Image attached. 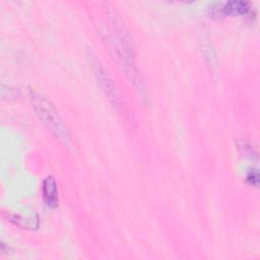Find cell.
<instances>
[{"label": "cell", "instance_id": "cell-1", "mask_svg": "<svg viewBox=\"0 0 260 260\" xmlns=\"http://www.w3.org/2000/svg\"><path fill=\"white\" fill-rule=\"evenodd\" d=\"M112 23L114 26L113 44L118 58L120 59L123 66L124 72L128 79L131 80V82L136 86V88L141 89V87H143V83L139 77V73L135 64L133 46L128 35V30L117 17L113 18Z\"/></svg>", "mask_w": 260, "mask_h": 260}, {"label": "cell", "instance_id": "cell-3", "mask_svg": "<svg viewBox=\"0 0 260 260\" xmlns=\"http://www.w3.org/2000/svg\"><path fill=\"white\" fill-rule=\"evenodd\" d=\"M90 65L93 70V74L95 75L96 79L99 80V83L101 84L102 88L104 89L105 93L107 94L108 99L112 102L113 105L118 106L120 104V96L117 87L115 86L114 81L108 74V72L105 70V68L100 64L99 60L92 59L90 61Z\"/></svg>", "mask_w": 260, "mask_h": 260}, {"label": "cell", "instance_id": "cell-4", "mask_svg": "<svg viewBox=\"0 0 260 260\" xmlns=\"http://www.w3.org/2000/svg\"><path fill=\"white\" fill-rule=\"evenodd\" d=\"M42 192L46 205L50 208H56L59 204V196L57 183L54 177L48 176L45 178V180L43 181Z\"/></svg>", "mask_w": 260, "mask_h": 260}, {"label": "cell", "instance_id": "cell-5", "mask_svg": "<svg viewBox=\"0 0 260 260\" xmlns=\"http://www.w3.org/2000/svg\"><path fill=\"white\" fill-rule=\"evenodd\" d=\"M250 10V4L246 1H229L221 8L224 15H245Z\"/></svg>", "mask_w": 260, "mask_h": 260}, {"label": "cell", "instance_id": "cell-2", "mask_svg": "<svg viewBox=\"0 0 260 260\" xmlns=\"http://www.w3.org/2000/svg\"><path fill=\"white\" fill-rule=\"evenodd\" d=\"M29 100L37 115L55 135V137H57L65 144H68L70 141L69 132L65 124L63 123V120L61 119L59 113L57 112L55 106L45 96L35 91H30Z\"/></svg>", "mask_w": 260, "mask_h": 260}, {"label": "cell", "instance_id": "cell-7", "mask_svg": "<svg viewBox=\"0 0 260 260\" xmlns=\"http://www.w3.org/2000/svg\"><path fill=\"white\" fill-rule=\"evenodd\" d=\"M246 181L252 185L257 187L259 184V174L257 170H251L250 172H248L247 176H246Z\"/></svg>", "mask_w": 260, "mask_h": 260}, {"label": "cell", "instance_id": "cell-6", "mask_svg": "<svg viewBox=\"0 0 260 260\" xmlns=\"http://www.w3.org/2000/svg\"><path fill=\"white\" fill-rule=\"evenodd\" d=\"M9 220L23 229H38L39 226V223H34V218H23L16 214L9 215Z\"/></svg>", "mask_w": 260, "mask_h": 260}]
</instances>
